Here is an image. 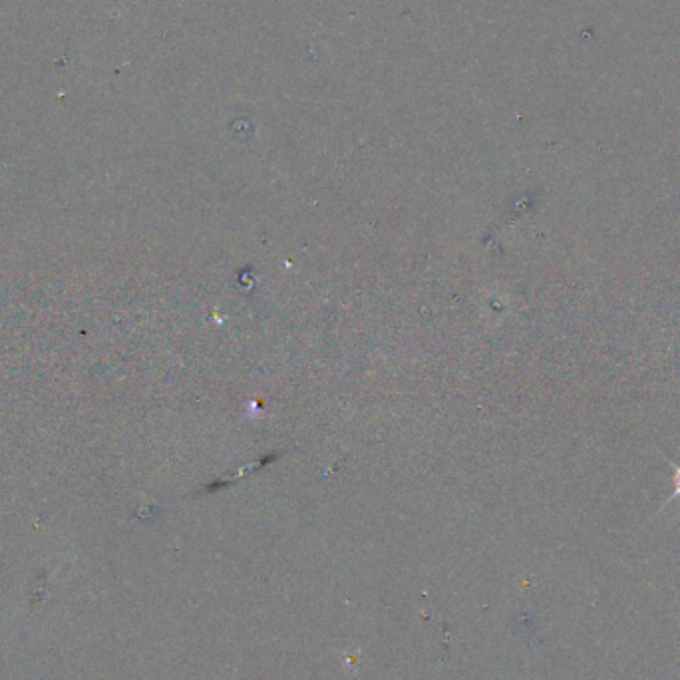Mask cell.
Listing matches in <instances>:
<instances>
[{"instance_id":"1","label":"cell","mask_w":680,"mask_h":680,"mask_svg":"<svg viewBox=\"0 0 680 680\" xmlns=\"http://www.w3.org/2000/svg\"><path fill=\"white\" fill-rule=\"evenodd\" d=\"M674 468V494L670 495V499H667V504H670L672 499H680V466H672Z\"/></svg>"}]
</instances>
